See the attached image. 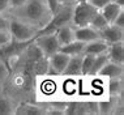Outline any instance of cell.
Segmentation results:
<instances>
[{
  "mask_svg": "<svg viewBox=\"0 0 124 115\" xmlns=\"http://www.w3.org/2000/svg\"><path fill=\"white\" fill-rule=\"evenodd\" d=\"M82 71V55L71 56L62 76L64 77H81Z\"/></svg>",
  "mask_w": 124,
  "mask_h": 115,
  "instance_id": "10",
  "label": "cell"
},
{
  "mask_svg": "<svg viewBox=\"0 0 124 115\" xmlns=\"http://www.w3.org/2000/svg\"><path fill=\"white\" fill-rule=\"evenodd\" d=\"M46 1H47V4H48V7H50V9H51L52 15H54V13H55L56 11H58L60 7H62V5L59 4L58 0H46Z\"/></svg>",
  "mask_w": 124,
  "mask_h": 115,
  "instance_id": "25",
  "label": "cell"
},
{
  "mask_svg": "<svg viewBox=\"0 0 124 115\" xmlns=\"http://www.w3.org/2000/svg\"><path fill=\"white\" fill-rule=\"evenodd\" d=\"M106 54L110 62L124 66V41L123 42H116V43L108 45Z\"/></svg>",
  "mask_w": 124,
  "mask_h": 115,
  "instance_id": "11",
  "label": "cell"
},
{
  "mask_svg": "<svg viewBox=\"0 0 124 115\" xmlns=\"http://www.w3.org/2000/svg\"><path fill=\"white\" fill-rule=\"evenodd\" d=\"M9 11V0H0V13H7Z\"/></svg>",
  "mask_w": 124,
  "mask_h": 115,
  "instance_id": "27",
  "label": "cell"
},
{
  "mask_svg": "<svg viewBox=\"0 0 124 115\" xmlns=\"http://www.w3.org/2000/svg\"><path fill=\"white\" fill-rule=\"evenodd\" d=\"M99 38V32L90 25L85 26H77L75 28V39L80 41L82 43H88L90 41H94Z\"/></svg>",
  "mask_w": 124,
  "mask_h": 115,
  "instance_id": "9",
  "label": "cell"
},
{
  "mask_svg": "<svg viewBox=\"0 0 124 115\" xmlns=\"http://www.w3.org/2000/svg\"><path fill=\"white\" fill-rule=\"evenodd\" d=\"M26 0H9V9H16L21 7Z\"/></svg>",
  "mask_w": 124,
  "mask_h": 115,
  "instance_id": "26",
  "label": "cell"
},
{
  "mask_svg": "<svg viewBox=\"0 0 124 115\" xmlns=\"http://www.w3.org/2000/svg\"><path fill=\"white\" fill-rule=\"evenodd\" d=\"M99 38L105 41L107 45L116 43V42H123L124 41V29L118 28V26L112 25V24H108L102 30H99Z\"/></svg>",
  "mask_w": 124,
  "mask_h": 115,
  "instance_id": "7",
  "label": "cell"
},
{
  "mask_svg": "<svg viewBox=\"0 0 124 115\" xmlns=\"http://www.w3.org/2000/svg\"><path fill=\"white\" fill-rule=\"evenodd\" d=\"M7 15L28 22L38 32L45 28L52 17V12L46 0H26L18 8L9 9Z\"/></svg>",
  "mask_w": 124,
  "mask_h": 115,
  "instance_id": "1",
  "label": "cell"
},
{
  "mask_svg": "<svg viewBox=\"0 0 124 115\" xmlns=\"http://www.w3.org/2000/svg\"><path fill=\"white\" fill-rule=\"evenodd\" d=\"M99 77L105 80H110V79H123L124 76V66L123 64H116L112 62H107L105 66L102 67V69L98 72Z\"/></svg>",
  "mask_w": 124,
  "mask_h": 115,
  "instance_id": "8",
  "label": "cell"
},
{
  "mask_svg": "<svg viewBox=\"0 0 124 115\" xmlns=\"http://www.w3.org/2000/svg\"><path fill=\"white\" fill-rule=\"evenodd\" d=\"M72 9L73 7L69 5H62L60 8L52 15L51 20L43 29L38 32V34H43V33H55L56 30L62 26L65 25H72Z\"/></svg>",
  "mask_w": 124,
  "mask_h": 115,
  "instance_id": "3",
  "label": "cell"
},
{
  "mask_svg": "<svg viewBox=\"0 0 124 115\" xmlns=\"http://www.w3.org/2000/svg\"><path fill=\"white\" fill-rule=\"evenodd\" d=\"M34 45L39 49L43 56L48 58L59 51L60 45L58 42L55 33H43V34H37V37L33 39Z\"/></svg>",
  "mask_w": 124,
  "mask_h": 115,
  "instance_id": "5",
  "label": "cell"
},
{
  "mask_svg": "<svg viewBox=\"0 0 124 115\" xmlns=\"http://www.w3.org/2000/svg\"><path fill=\"white\" fill-rule=\"evenodd\" d=\"M124 90L123 79H110L106 80V94L111 97H122Z\"/></svg>",
  "mask_w": 124,
  "mask_h": 115,
  "instance_id": "15",
  "label": "cell"
},
{
  "mask_svg": "<svg viewBox=\"0 0 124 115\" xmlns=\"http://www.w3.org/2000/svg\"><path fill=\"white\" fill-rule=\"evenodd\" d=\"M8 17H9L8 33L11 35L13 43L26 45V43H30L37 37L38 30L34 26L29 25L28 22H24L16 17H12V16H8Z\"/></svg>",
  "mask_w": 124,
  "mask_h": 115,
  "instance_id": "2",
  "label": "cell"
},
{
  "mask_svg": "<svg viewBox=\"0 0 124 115\" xmlns=\"http://www.w3.org/2000/svg\"><path fill=\"white\" fill-rule=\"evenodd\" d=\"M55 34H56V38H58L60 47H62V46L67 45V43L75 41V26L73 25L62 26V28H59L55 32Z\"/></svg>",
  "mask_w": 124,
  "mask_h": 115,
  "instance_id": "14",
  "label": "cell"
},
{
  "mask_svg": "<svg viewBox=\"0 0 124 115\" xmlns=\"http://www.w3.org/2000/svg\"><path fill=\"white\" fill-rule=\"evenodd\" d=\"M60 5H69V7H73L75 4L78 3V0H58Z\"/></svg>",
  "mask_w": 124,
  "mask_h": 115,
  "instance_id": "28",
  "label": "cell"
},
{
  "mask_svg": "<svg viewBox=\"0 0 124 115\" xmlns=\"http://www.w3.org/2000/svg\"><path fill=\"white\" fill-rule=\"evenodd\" d=\"M84 47L85 43L80 42V41H72V42L67 43V45L62 46L59 49V51L67 54L68 56H76V55H84Z\"/></svg>",
  "mask_w": 124,
  "mask_h": 115,
  "instance_id": "16",
  "label": "cell"
},
{
  "mask_svg": "<svg viewBox=\"0 0 124 115\" xmlns=\"http://www.w3.org/2000/svg\"><path fill=\"white\" fill-rule=\"evenodd\" d=\"M9 77H11V68L4 60L0 58V90H3V88L5 86V84L8 82Z\"/></svg>",
  "mask_w": 124,
  "mask_h": 115,
  "instance_id": "19",
  "label": "cell"
},
{
  "mask_svg": "<svg viewBox=\"0 0 124 115\" xmlns=\"http://www.w3.org/2000/svg\"><path fill=\"white\" fill-rule=\"evenodd\" d=\"M16 103L9 96L0 94V114H15Z\"/></svg>",
  "mask_w": 124,
  "mask_h": 115,
  "instance_id": "18",
  "label": "cell"
},
{
  "mask_svg": "<svg viewBox=\"0 0 124 115\" xmlns=\"http://www.w3.org/2000/svg\"><path fill=\"white\" fill-rule=\"evenodd\" d=\"M69 58L67 54L62 52V51H58L55 52L54 55L48 56V71H47V75H51V76H62L63 72H64L65 67H67V63H68Z\"/></svg>",
  "mask_w": 124,
  "mask_h": 115,
  "instance_id": "6",
  "label": "cell"
},
{
  "mask_svg": "<svg viewBox=\"0 0 124 115\" xmlns=\"http://www.w3.org/2000/svg\"><path fill=\"white\" fill-rule=\"evenodd\" d=\"M110 1H112V0H89L90 4H92L93 7H95L98 11H101V9H102L105 5L108 4Z\"/></svg>",
  "mask_w": 124,
  "mask_h": 115,
  "instance_id": "23",
  "label": "cell"
},
{
  "mask_svg": "<svg viewBox=\"0 0 124 115\" xmlns=\"http://www.w3.org/2000/svg\"><path fill=\"white\" fill-rule=\"evenodd\" d=\"M89 25L92 26V28H94V29H97V30L99 32V30H102L103 28H105V26L108 25V22H107V20L102 16V13L98 11V12L95 13V16L93 17L92 22H90Z\"/></svg>",
  "mask_w": 124,
  "mask_h": 115,
  "instance_id": "20",
  "label": "cell"
},
{
  "mask_svg": "<svg viewBox=\"0 0 124 115\" xmlns=\"http://www.w3.org/2000/svg\"><path fill=\"white\" fill-rule=\"evenodd\" d=\"M112 25H115V26H118V28H122L124 29V11H122L119 13L118 16L115 17V20L111 22Z\"/></svg>",
  "mask_w": 124,
  "mask_h": 115,
  "instance_id": "24",
  "label": "cell"
},
{
  "mask_svg": "<svg viewBox=\"0 0 124 115\" xmlns=\"http://www.w3.org/2000/svg\"><path fill=\"white\" fill-rule=\"evenodd\" d=\"M98 9L93 7L89 1H80L73 5L72 9V25L77 28V26H85L92 22L93 17Z\"/></svg>",
  "mask_w": 124,
  "mask_h": 115,
  "instance_id": "4",
  "label": "cell"
},
{
  "mask_svg": "<svg viewBox=\"0 0 124 115\" xmlns=\"http://www.w3.org/2000/svg\"><path fill=\"white\" fill-rule=\"evenodd\" d=\"M107 47L108 45L105 42L103 39H94V41H90V42L85 43V47H84V54L86 55H101V54H105L107 51Z\"/></svg>",
  "mask_w": 124,
  "mask_h": 115,
  "instance_id": "12",
  "label": "cell"
},
{
  "mask_svg": "<svg viewBox=\"0 0 124 115\" xmlns=\"http://www.w3.org/2000/svg\"><path fill=\"white\" fill-rule=\"evenodd\" d=\"M11 45H12V38L9 35V33L5 32V30H0V50L5 49Z\"/></svg>",
  "mask_w": 124,
  "mask_h": 115,
  "instance_id": "21",
  "label": "cell"
},
{
  "mask_svg": "<svg viewBox=\"0 0 124 115\" xmlns=\"http://www.w3.org/2000/svg\"><path fill=\"white\" fill-rule=\"evenodd\" d=\"M108 62V58H107V54H101V55H95L94 59H93V64H92V69H90L89 77L97 76L98 72L102 69V67Z\"/></svg>",
  "mask_w": 124,
  "mask_h": 115,
  "instance_id": "17",
  "label": "cell"
},
{
  "mask_svg": "<svg viewBox=\"0 0 124 115\" xmlns=\"http://www.w3.org/2000/svg\"><path fill=\"white\" fill-rule=\"evenodd\" d=\"M122 11H124V7L120 5L119 3H116L115 0H112V1H110L107 5H105L102 9H101V13H102V16L107 20V22L111 24L114 20H115V17L119 15Z\"/></svg>",
  "mask_w": 124,
  "mask_h": 115,
  "instance_id": "13",
  "label": "cell"
},
{
  "mask_svg": "<svg viewBox=\"0 0 124 115\" xmlns=\"http://www.w3.org/2000/svg\"><path fill=\"white\" fill-rule=\"evenodd\" d=\"M8 24H9L8 15L7 13H0V30L8 32Z\"/></svg>",
  "mask_w": 124,
  "mask_h": 115,
  "instance_id": "22",
  "label": "cell"
}]
</instances>
